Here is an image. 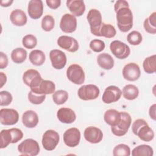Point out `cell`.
Here are the masks:
<instances>
[{"instance_id": "29", "label": "cell", "mask_w": 156, "mask_h": 156, "mask_svg": "<svg viewBox=\"0 0 156 156\" xmlns=\"http://www.w3.org/2000/svg\"><path fill=\"white\" fill-rule=\"evenodd\" d=\"M153 149L149 145L141 144L135 147L132 151L133 156H152Z\"/></svg>"}, {"instance_id": "28", "label": "cell", "mask_w": 156, "mask_h": 156, "mask_svg": "<svg viewBox=\"0 0 156 156\" xmlns=\"http://www.w3.org/2000/svg\"><path fill=\"white\" fill-rule=\"evenodd\" d=\"M122 93L123 97L126 99L132 101L138 97L139 94V90L135 85L128 84L123 88Z\"/></svg>"}, {"instance_id": "35", "label": "cell", "mask_w": 156, "mask_h": 156, "mask_svg": "<svg viewBox=\"0 0 156 156\" xmlns=\"http://www.w3.org/2000/svg\"><path fill=\"white\" fill-rule=\"evenodd\" d=\"M113 155L114 156H129L130 149L127 144H119L114 147Z\"/></svg>"}, {"instance_id": "21", "label": "cell", "mask_w": 156, "mask_h": 156, "mask_svg": "<svg viewBox=\"0 0 156 156\" xmlns=\"http://www.w3.org/2000/svg\"><path fill=\"white\" fill-rule=\"evenodd\" d=\"M58 119L62 123L71 124L76 119L74 112L69 108H60L57 113Z\"/></svg>"}, {"instance_id": "26", "label": "cell", "mask_w": 156, "mask_h": 156, "mask_svg": "<svg viewBox=\"0 0 156 156\" xmlns=\"http://www.w3.org/2000/svg\"><path fill=\"white\" fill-rule=\"evenodd\" d=\"M97 62L99 66L104 69H111L114 66V60L113 57L107 53L100 54L97 57Z\"/></svg>"}, {"instance_id": "39", "label": "cell", "mask_w": 156, "mask_h": 156, "mask_svg": "<svg viewBox=\"0 0 156 156\" xmlns=\"http://www.w3.org/2000/svg\"><path fill=\"white\" fill-rule=\"evenodd\" d=\"M12 138L9 129H4L1 132V148L6 147L10 143H12Z\"/></svg>"}, {"instance_id": "10", "label": "cell", "mask_w": 156, "mask_h": 156, "mask_svg": "<svg viewBox=\"0 0 156 156\" xmlns=\"http://www.w3.org/2000/svg\"><path fill=\"white\" fill-rule=\"evenodd\" d=\"M110 49L112 54L119 59L126 58L130 53L129 47L126 43L119 40H114L111 42Z\"/></svg>"}, {"instance_id": "18", "label": "cell", "mask_w": 156, "mask_h": 156, "mask_svg": "<svg viewBox=\"0 0 156 156\" xmlns=\"http://www.w3.org/2000/svg\"><path fill=\"white\" fill-rule=\"evenodd\" d=\"M85 139L90 143L96 144L101 142L103 138L102 130L94 126H90L85 129L83 133Z\"/></svg>"}, {"instance_id": "32", "label": "cell", "mask_w": 156, "mask_h": 156, "mask_svg": "<svg viewBox=\"0 0 156 156\" xmlns=\"http://www.w3.org/2000/svg\"><path fill=\"white\" fill-rule=\"evenodd\" d=\"M156 55L154 54L144 59L143 66L144 71L147 74H152L156 71Z\"/></svg>"}, {"instance_id": "47", "label": "cell", "mask_w": 156, "mask_h": 156, "mask_svg": "<svg viewBox=\"0 0 156 156\" xmlns=\"http://www.w3.org/2000/svg\"><path fill=\"white\" fill-rule=\"evenodd\" d=\"M0 77H1V86H0V87L2 88L3 87V85L6 83L7 76L4 73L1 72L0 73Z\"/></svg>"}, {"instance_id": "41", "label": "cell", "mask_w": 156, "mask_h": 156, "mask_svg": "<svg viewBox=\"0 0 156 156\" xmlns=\"http://www.w3.org/2000/svg\"><path fill=\"white\" fill-rule=\"evenodd\" d=\"M105 43L101 40L94 39L90 43V48L92 51L96 52H100L102 51L105 49Z\"/></svg>"}, {"instance_id": "5", "label": "cell", "mask_w": 156, "mask_h": 156, "mask_svg": "<svg viewBox=\"0 0 156 156\" xmlns=\"http://www.w3.org/2000/svg\"><path fill=\"white\" fill-rule=\"evenodd\" d=\"M18 150L21 155L35 156L40 152V147L37 141L29 138L25 140L18 145Z\"/></svg>"}, {"instance_id": "46", "label": "cell", "mask_w": 156, "mask_h": 156, "mask_svg": "<svg viewBox=\"0 0 156 156\" xmlns=\"http://www.w3.org/2000/svg\"><path fill=\"white\" fill-rule=\"evenodd\" d=\"M155 107H156V105L155 104H154L150 107V108L149 110V114L151 118H152L154 121L155 120Z\"/></svg>"}, {"instance_id": "24", "label": "cell", "mask_w": 156, "mask_h": 156, "mask_svg": "<svg viewBox=\"0 0 156 156\" xmlns=\"http://www.w3.org/2000/svg\"><path fill=\"white\" fill-rule=\"evenodd\" d=\"M11 22L16 26H24L27 21V16L24 11L20 9L13 10L10 15Z\"/></svg>"}, {"instance_id": "15", "label": "cell", "mask_w": 156, "mask_h": 156, "mask_svg": "<svg viewBox=\"0 0 156 156\" xmlns=\"http://www.w3.org/2000/svg\"><path fill=\"white\" fill-rule=\"evenodd\" d=\"M140 75L141 71L139 66L136 63H127L122 69V76L127 80L135 81L138 79Z\"/></svg>"}, {"instance_id": "17", "label": "cell", "mask_w": 156, "mask_h": 156, "mask_svg": "<svg viewBox=\"0 0 156 156\" xmlns=\"http://www.w3.org/2000/svg\"><path fill=\"white\" fill-rule=\"evenodd\" d=\"M57 44L62 48L71 52H76L79 49L77 41L73 37L67 35H62L57 39Z\"/></svg>"}, {"instance_id": "2", "label": "cell", "mask_w": 156, "mask_h": 156, "mask_svg": "<svg viewBox=\"0 0 156 156\" xmlns=\"http://www.w3.org/2000/svg\"><path fill=\"white\" fill-rule=\"evenodd\" d=\"M132 130L135 135H137L140 139L144 141H151L154 137L152 129L143 119L135 120L132 125Z\"/></svg>"}, {"instance_id": "20", "label": "cell", "mask_w": 156, "mask_h": 156, "mask_svg": "<svg viewBox=\"0 0 156 156\" xmlns=\"http://www.w3.org/2000/svg\"><path fill=\"white\" fill-rule=\"evenodd\" d=\"M66 6L72 15L76 16H82L85 11V5L82 0H68Z\"/></svg>"}, {"instance_id": "13", "label": "cell", "mask_w": 156, "mask_h": 156, "mask_svg": "<svg viewBox=\"0 0 156 156\" xmlns=\"http://www.w3.org/2000/svg\"><path fill=\"white\" fill-rule=\"evenodd\" d=\"M49 57L52 66L56 69L63 68L66 64V56L65 52L60 50H51L49 53Z\"/></svg>"}, {"instance_id": "36", "label": "cell", "mask_w": 156, "mask_h": 156, "mask_svg": "<svg viewBox=\"0 0 156 156\" xmlns=\"http://www.w3.org/2000/svg\"><path fill=\"white\" fill-rule=\"evenodd\" d=\"M55 24V21L54 18L50 15H45L41 21V27L42 29L46 31L49 32L53 29Z\"/></svg>"}, {"instance_id": "6", "label": "cell", "mask_w": 156, "mask_h": 156, "mask_svg": "<svg viewBox=\"0 0 156 156\" xmlns=\"http://www.w3.org/2000/svg\"><path fill=\"white\" fill-rule=\"evenodd\" d=\"M66 76L73 83L81 85L85 81V73L83 68L77 64L71 65L66 70Z\"/></svg>"}, {"instance_id": "38", "label": "cell", "mask_w": 156, "mask_h": 156, "mask_svg": "<svg viewBox=\"0 0 156 156\" xmlns=\"http://www.w3.org/2000/svg\"><path fill=\"white\" fill-rule=\"evenodd\" d=\"M23 45L24 48L27 49H33L34 48L37 44V38L31 34H28L25 35L22 40Z\"/></svg>"}, {"instance_id": "43", "label": "cell", "mask_w": 156, "mask_h": 156, "mask_svg": "<svg viewBox=\"0 0 156 156\" xmlns=\"http://www.w3.org/2000/svg\"><path fill=\"white\" fill-rule=\"evenodd\" d=\"M9 130L12 138V143H16L23 138V133L20 129L18 128H12Z\"/></svg>"}, {"instance_id": "42", "label": "cell", "mask_w": 156, "mask_h": 156, "mask_svg": "<svg viewBox=\"0 0 156 156\" xmlns=\"http://www.w3.org/2000/svg\"><path fill=\"white\" fill-rule=\"evenodd\" d=\"M1 97V106H7L9 105L12 101V94L7 91H2L0 92Z\"/></svg>"}, {"instance_id": "31", "label": "cell", "mask_w": 156, "mask_h": 156, "mask_svg": "<svg viewBox=\"0 0 156 156\" xmlns=\"http://www.w3.org/2000/svg\"><path fill=\"white\" fill-rule=\"evenodd\" d=\"M144 28L146 32L151 34L156 33V13L153 12L144 21Z\"/></svg>"}, {"instance_id": "14", "label": "cell", "mask_w": 156, "mask_h": 156, "mask_svg": "<svg viewBox=\"0 0 156 156\" xmlns=\"http://www.w3.org/2000/svg\"><path fill=\"white\" fill-rule=\"evenodd\" d=\"M121 94L122 91L118 87L111 85L105 88L102 94V100L105 104H111L118 101Z\"/></svg>"}, {"instance_id": "9", "label": "cell", "mask_w": 156, "mask_h": 156, "mask_svg": "<svg viewBox=\"0 0 156 156\" xmlns=\"http://www.w3.org/2000/svg\"><path fill=\"white\" fill-rule=\"evenodd\" d=\"M58 133L54 130H46L42 138V144L46 150L51 151L54 150L59 142Z\"/></svg>"}, {"instance_id": "44", "label": "cell", "mask_w": 156, "mask_h": 156, "mask_svg": "<svg viewBox=\"0 0 156 156\" xmlns=\"http://www.w3.org/2000/svg\"><path fill=\"white\" fill-rule=\"evenodd\" d=\"M0 69H4L8 65V57L4 52H0Z\"/></svg>"}, {"instance_id": "25", "label": "cell", "mask_w": 156, "mask_h": 156, "mask_svg": "<svg viewBox=\"0 0 156 156\" xmlns=\"http://www.w3.org/2000/svg\"><path fill=\"white\" fill-rule=\"evenodd\" d=\"M104 119L105 122L111 127L115 126L121 119L120 112L115 109H109L105 112Z\"/></svg>"}, {"instance_id": "16", "label": "cell", "mask_w": 156, "mask_h": 156, "mask_svg": "<svg viewBox=\"0 0 156 156\" xmlns=\"http://www.w3.org/2000/svg\"><path fill=\"white\" fill-rule=\"evenodd\" d=\"M60 27L65 33H72L74 32L77 27V20L76 17L73 15L65 13L61 18Z\"/></svg>"}, {"instance_id": "33", "label": "cell", "mask_w": 156, "mask_h": 156, "mask_svg": "<svg viewBox=\"0 0 156 156\" xmlns=\"http://www.w3.org/2000/svg\"><path fill=\"white\" fill-rule=\"evenodd\" d=\"M116 31L113 26L110 24L102 23L100 30V37L111 38L116 35Z\"/></svg>"}, {"instance_id": "34", "label": "cell", "mask_w": 156, "mask_h": 156, "mask_svg": "<svg viewBox=\"0 0 156 156\" xmlns=\"http://www.w3.org/2000/svg\"><path fill=\"white\" fill-rule=\"evenodd\" d=\"M68 92L63 90L56 91L52 95V99L54 102L57 105H62L64 104L68 100Z\"/></svg>"}, {"instance_id": "3", "label": "cell", "mask_w": 156, "mask_h": 156, "mask_svg": "<svg viewBox=\"0 0 156 156\" xmlns=\"http://www.w3.org/2000/svg\"><path fill=\"white\" fill-rule=\"evenodd\" d=\"M87 19L90 24L91 34L95 36L100 37V30L103 23L101 12L97 9H92L88 12Z\"/></svg>"}, {"instance_id": "37", "label": "cell", "mask_w": 156, "mask_h": 156, "mask_svg": "<svg viewBox=\"0 0 156 156\" xmlns=\"http://www.w3.org/2000/svg\"><path fill=\"white\" fill-rule=\"evenodd\" d=\"M143 38L141 34L136 30H133L130 32L127 37V41L132 45H138L142 41Z\"/></svg>"}, {"instance_id": "22", "label": "cell", "mask_w": 156, "mask_h": 156, "mask_svg": "<svg viewBox=\"0 0 156 156\" xmlns=\"http://www.w3.org/2000/svg\"><path fill=\"white\" fill-rule=\"evenodd\" d=\"M22 122L27 128H34L38 123V115L33 110H27L22 116Z\"/></svg>"}, {"instance_id": "1", "label": "cell", "mask_w": 156, "mask_h": 156, "mask_svg": "<svg viewBox=\"0 0 156 156\" xmlns=\"http://www.w3.org/2000/svg\"><path fill=\"white\" fill-rule=\"evenodd\" d=\"M114 9L119 29L122 32L130 30L133 26V15L129 3L124 0L117 1L114 5Z\"/></svg>"}, {"instance_id": "19", "label": "cell", "mask_w": 156, "mask_h": 156, "mask_svg": "<svg viewBox=\"0 0 156 156\" xmlns=\"http://www.w3.org/2000/svg\"><path fill=\"white\" fill-rule=\"evenodd\" d=\"M28 13L29 16L34 20L40 18L43 12V2L41 0H31L28 5Z\"/></svg>"}, {"instance_id": "27", "label": "cell", "mask_w": 156, "mask_h": 156, "mask_svg": "<svg viewBox=\"0 0 156 156\" xmlns=\"http://www.w3.org/2000/svg\"><path fill=\"white\" fill-rule=\"evenodd\" d=\"M29 58L32 64L36 66H41L44 63L46 57L42 51L35 49L30 52Z\"/></svg>"}, {"instance_id": "45", "label": "cell", "mask_w": 156, "mask_h": 156, "mask_svg": "<svg viewBox=\"0 0 156 156\" xmlns=\"http://www.w3.org/2000/svg\"><path fill=\"white\" fill-rule=\"evenodd\" d=\"M46 2L48 6L52 9H56L60 7L61 1L60 0H47Z\"/></svg>"}, {"instance_id": "12", "label": "cell", "mask_w": 156, "mask_h": 156, "mask_svg": "<svg viewBox=\"0 0 156 156\" xmlns=\"http://www.w3.org/2000/svg\"><path fill=\"white\" fill-rule=\"evenodd\" d=\"M80 140V132L76 127H72L66 130L63 133V141L65 144L70 147L77 146Z\"/></svg>"}, {"instance_id": "7", "label": "cell", "mask_w": 156, "mask_h": 156, "mask_svg": "<svg viewBox=\"0 0 156 156\" xmlns=\"http://www.w3.org/2000/svg\"><path fill=\"white\" fill-rule=\"evenodd\" d=\"M23 80L26 85L30 88L31 90L38 88L43 81V79L37 70L30 69L24 73Z\"/></svg>"}, {"instance_id": "8", "label": "cell", "mask_w": 156, "mask_h": 156, "mask_svg": "<svg viewBox=\"0 0 156 156\" xmlns=\"http://www.w3.org/2000/svg\"><path fill=\"white\" fill-rule=\"evenodd\" d=\"M99 88L93 84L83 85L79 88L77 91L79 98L84 101L96 99L99 96Z\"/></svg>"}, {"instance_id": "48", "label": "cell", "mask_w": 156, "mask_h": 156, "mask_svg": "<svg viewBox=\"0 0 156 156\" xmlns=\"http://www.w3.org/2000/svg\"><path fill=\"white\" fill-rule=\"evenodd\" d=\"M13 2V1L11 0H7V1H1V5L2 7H9L10 6L12 3Z\"/></svg>"}, {"instance_id": "30", "label": "cell", "mask_w": 156, "mask_h": 156, "mask_svg": "<svg viewBox=\"0 0 156 156\" xmlns=\"http://www.w3.org/2000/svg\"><path fill=\"white\" fill-rule=\"evenodd\" d=\"M27 51L22 48H17L13 49L11 53V58L15 63H21L25 61L27 57Z\"/></svg>"}, {"instance_id": "4", "label": "cell", "mask_w": 156, "mask_h": 156, "mask_svg": "<svg viewBox=\"0 0 156 156\" xmlns=\"http://www.w3.org/2000/svg\"><path fill=\"white\" fill-rule=\"evenodd\" d=\"M120 114L121 119L118 124L115 126L111 127L112 133L118 136H123L127 132L132 121L131 116L128 113L122 112H120Z\"/></svg>"}, {"instance_id": "23", "label": "cell", "mask_w": 156, "mask_h": 156, "mask_svg": "<svg viewBox=\"0 0 156 156\" xmlns=\"http://www.w3.org/2000/svg\"><path fill=\"white\" fill-rule=\"evenodd\" d=\"M55 85L52 81L48 80H43L39 87L36 88L31 89L32 91L37 94H49L54 93Z\"/></svg>"}, {"instance_id": "40", "label": "cell", "mask_w": 156, "mask_h": 156, "mask_svg": "<svg viewBox=\"0 0 156 156\" xmlns=\"http://www.w3.org/2000/svg\"><path fill=\"white\" fill-rule=\"evenodd\" d=\"M46 98V94H37L30 90L28 94V99L31 104H40Z\"/></svg>"}, {"instance_id": "11", "label": "cell", "mask_w": 156, "mask_h": 156, "mask_svg": "<svg viewBox=\"0 0 156 156\" xmlns=\"http://www.w3.org/2000/svg\"><path fill=\"white\" fill-rule=\"evenodd\" d=\"M19 119L18 112L13 108H2L0 110L1 123L5 126L14 125Z\"/></svg>"}]
</instances>
